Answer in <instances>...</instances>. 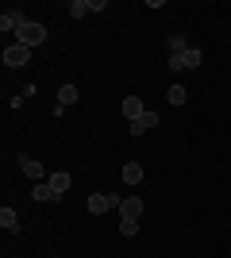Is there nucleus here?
Masks as SVG:
<instances>
[{
	"label": "nucleus",
	"mask_w": 231,
	"mask_h": 258,
	"mask_svg": "<svg viewBox=\"0 0 231 258\" xmlns=\"http://www.w3.org/2000/svg\"><path fill=\"white\" fill-rule=\"evenodd\" d=\"M166 50H170V58H177V54L189 50V39L185 35H170V39H166Z\"/></svg>",
	"instance_id": "12"
},
{
	"label": "nucleus",
	"mask_w": 231,
	"mask_h": 258,
	"mask_svg": "<svg viewBox=\"0 0 231 258\" xmlns=\"http://www.w3.org/2000/svg\"><path fill=\"white\" fill-rule=\"evenodd\" d=\"M89 12H97V0H73V4H69V16H73V20H81Z\"/></svg>",
	"instance_id": "15"
},
{
	"label": "nucleus",
	"mask_w": 231,
	"mask_h": 258,
	"mask_svg": "<svg viewBox=\"0 0 231 258\" xmlns=\"http://www.w3.org/2000/svg\"><path fill=\"white\" fill-rule=\"evenodd\" d=\"M31 197H35V201H62V197H58L54 189H50V181H35Z\"/></svg>",
	"instance_id": "13"
},
{
	"label": "nucleus",
	"mask_w": 231,
	"mask_h": 258,
	"mask_svg": "<svg viewBox=\"0 0 231 258\" xmlns=\"http://www.w3.org/2000/svg\"><path fill=\"white\" fill-rule=\"evenodd\" d=\"M123 116H127V123H131V119H139V116H146L143 100H139V97H127V100H123Z\"/></svg>",
	"instance_id": "10"
},
{
	"label": "nucleus",
	"mask_w": 231,
	"mask_h": 258,
	"mask_svg": "<svg viewBox=\"0 0 231 258\" xmlns=\"http://www.w3.org/2000/svg\"><path fill=\"white\" fill-rule=\"evenodd\" d=\"M120 201H123V197H116V193H93V197H89V212L104 216V212H112V208H120Z\"/></svg>",
	"instance_id": "3"
},
{
	"label": "nucleus",
	"mask_w": 231,
	"mask_h": 258,
	"mask_svg": "<svg viewBox=\"0 0 231 258\" xmlns=\"http://www.w3.org/2000/svg\"><path fill=\"white\" fill-rule=\"evenodd\" d=\"M0 227H4L8 235L20 231V216H16V208H0Z\"/></svg>",
	"instance_id": "9"
},
{
	"label": "nucleus",
	"mask_w": 231,
	"mask_h": 258,
	"mask_svg": "<svg viewBox=\"0 0 231 258\" xmlns=\"http://www.w3.org/2000/svg\"><path fill=\"white\" fill-rule=\"evenodd\" d=\"M120 173H123V181H127V185H139V181H143V166H139V162H127Z\"/></svg>",
	"instance_id": "14"
},
{
	"label": "nucleus",
	"mask_w": 231,
	"mask_h": 258,
	"mask_svg": "<svg viewBox=\"0 0 231 258\" xmlns=\"http://www.w3.org/2000/svg\"><path fill=\"white\" fill-rule=\"evenodd\" d=\"M185 97H189V93H185V85H170V93H166V100H170L174 108H181V104H185Z\"/></svg>",
	"instance_id": "16"
},
{
	"label": "nucleus",
	"mask_w": 231,
	"mask_h": 258,
	"mask_svg": "<svg viewBox=\"0 0 231 258\" xmlns=\"http://www.w3.org/2000/svg\"><path fill=\"white\" fill-rule=\"evenodd\" d=\"M150 127H158V116H154V112H146V116L131 119V135H146Z\"/></svg>",
	"instance_id": "8"
},
{
	"label": "nucleus",
	"mask_w": 231,
	"mask_h": 258,
	"mask_svg": "<svg viewBox=\"0 0 231 258\" xmlns=\"http://www.w3.org/2000/svg\"><path fill=\"white\" fill-rule=\"evenodd\" d=\"M120 231H123V235H127V239H131L135 231H139V224H131V220H123V224H120Z\"/></svg>",
	"instance_id": "18"
},
{
	"label": "nucleus",
	"mask_w": 231,
	"mask_h": 258,
	"mask_svg": "<svg viewBox=\"0 0 231 258\" xmlns=\"http://www.w3.org/2000/svg\"><path fill=\"white\" fill-rule=\"evenodd\" d=\"M16 43H23L27 50H35L39 43H46V27H43V23H35V20H27L20 31H16Z\"/></svg>",
	"instance_id": "1"
},
{
	"label": "nucleus",
	"mask_w": 231,
	"mask_h": 258,
	"mask_svg": "<svg viewBox=\"0 0 231 258\" xmlns=\"http://www.w3.org/2000/svg\"><path fill=\"white\" fill-rule=\"evenodd\" d=\"M66 104H77V89L73 85H62V89H58V108H66Z\"/></svg>",
	"instance_id": "17"
},
{
	"label": "nucleus",
	"mask_w": 231,
	"mask_h": 258,
	"mask_svg": "<svg viewBox=\"0 0 231 258\" xmlns=\"http://www.w3.org/2000/svg\"><path fill=\"white\" fill-rule=\"evenodd\" d=\"M200 62H204V54H200L197 46H189L185 54H177V58H170L166 66H170V74H181V70H197Z\"/></svg>",
	"instance_id": "2"
},
{
	"label": "nucleus",
	"mask_w": 231,
	"mask_h": 258,
	"mask_svg": "<svg viewBox=\"0 0 231 258\" xmlns=\"http://www.w3.org/2000/svg\"><path fill=\"white\" fill-rule=\"evenodd\" d=\"M20 170L27 173V177H31V181H46V177H50V173H46V166H43V162H35V158H27V154H20Z\"/></svg>",
	"instance_id": "6"
},
{
	"label": "nucleus",
	"mask_w": 231,
	"mask_h": 258,
	"mask_svg": "<svg viewBox=\"0 0 231 258\" xmlns=\"http://www.w3.org/2000/svg\"><path fill=\"white\" fill-rule=\"evenodd\" d=\"M120 216L131 220V224H139V216H143V197H123L120 201Z\"/></svg>",
	"instance_id": "5"
},
{
	"label": "nucleus",
	"mask_w": 231,
	"mask_h": 258,
	"mask_svg": "<svg viewBox=\"0 0 231 258\" xmlns=\"http://www.w3.org/2000/svg\"><path fill=\"white\" fill-rule=\"evenodd\" d=\"M46 181H50V189H54L58 197H66V189H69V185H73V177H69L66 170H54V173H50V177H46Z\"/></svg>",
	"instance_id": "7"
},
{
	"label": "nucleus",
	"mask_w": 231,
	"mask_h": 258,
	"mask_svg": "<svg viewBox=\"0 0 231 258\" xmlns=\"http://www.w3.org/2000/svg\"><path fill=\"white\" fill-rule=\"evenodd\" d=\"M27 58H31V50L23 43H8V50H4V66H8V70H23Z\"/></svg>",
	"instance_id": "4"
},
{
	"label": "nucleus",
	"mask_w": 231,
	"mask_h": 258,
	"mask_svg": "<svg viewBox=\"0 0 231 258\" xmlns=\"http://www.w3.org/2000/svg\"><path fill=\"white\" fill-rule=\"evenodd\" d=\"M23 23L27 20H23L20 12H4V16H0V31H20Z\"/></svg>",
	"instance_id": "11"
}]
</instances>
